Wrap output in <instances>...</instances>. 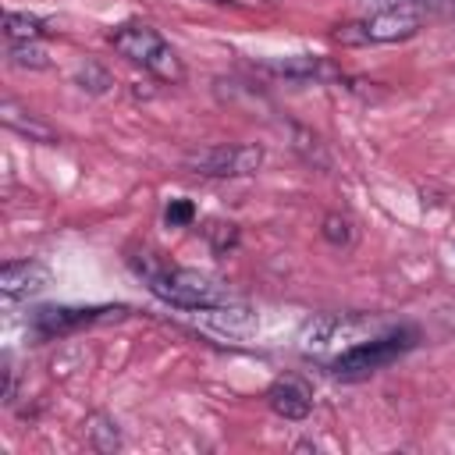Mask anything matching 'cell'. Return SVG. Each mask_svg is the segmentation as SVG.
Wrapping results in <instances>:
<instances>
[{
    "label": "cell",
    "instance_id": "cell-21",
    "mask_svg": "<svg viewBox=\"0 0 455 455\" xmlns=\"http://www.w3.org/2000/svg\"><path fill=\"white\" fill-rule=\"evenodd\" d=\"M14 384H18L14 366H11V359H4V402H14Z\"/></svg>",
    "mask_w": 455,
    "mask_h": 455
},
{
    "label": "cell",
    "instance_id": "cell-16",
    "mask_svg": "<svg viewBox=\"0 0 455 455\" xmlns=\"http://www.w3.org/2000/svg\"><path fill=\"white\" fill-rule=\"evenodd\" d=\"M203 238L210 242V249H213L217 256H228V252L238 245V224L220 220V217H210V220L203 224Z\"/></svg>",
    "mask_w": 455,
    "mask_h": 455
},
{
    "label": "cell",
    "instance_id": "cell-5",
    "mask_svg": "<svg viewBox=\"0 0 455 455\" xmlns=\"http://www.w3.org/2000/svg\"><path fill=\"white\" fill-rule=\"evenodd\" d=\"M121 316H128V306H43L32 316V331L39 338H60L78 327L100 320H121Z\"/></svg>",
    "mask_w": 455,
    "mask_h": 455
},
{
    "label": "cell",
    "instance_id": "cell-19",
    "mask_svg": "<svg viewBox=\"0 0 455 455\" xmlns=\"http://www.w3.org/2000/svg\"><path fill=\"white\" fill-rule=\"evenodd\" d=\"M75 82L85 89V92H92V96H103L110 85H114V78H110V71L107 68H100V64H82L78 68V75H75Z\"/></svg>",
    "mask_w": 455,
    "mask_h": 455
},
{
    "label": "cell",
    "instance_id": "cell-1",
    "mask_svg": "<svg viewBox=\"0 0 455 455\" xmlns=\"http://www.w3.org/2000/svg\"><path fill=\"white\" fill-rule=\"evenodd\" d=\"M128 263L149 284V291L156 299H164L167 306L206 309V306L231 302V295L220 281H213L199 270H188V267H167L164 259H156V252H135V256H128Z\"/></svg>",
    "mask_w": 455,
    "mask_h": 455
},
{
    "label": "cell",
    "instance_id": "cell-7",
    "mask_svg": "<svg viewBox=\"0 0 455 455\" xmlns=\"http://www.w3.org/2000/svg\"><path fill=\"white\" fill-rule=\"evenodd\" d=\"M50 284V270L39 259H18V263H4L0 270V291L7 302L14 299H28L36 291H43Z\"/></svg>",
    "mask_w": 455,
    "mask_h": 455
},
{
    "label": "cell",
    "instance_id": "cell-15",
    "mask_svg": "<svg viewBox=\"0 0 455 455\" xmlns=\"http://www.w3.org/2000/svg\"><path fill=\"white\" fill-rule=\"evenodd\" d=\"M4 121H7V128L28 135L32 142H46V146L57 142V132H53L50 124H43V121H36V117H21V114L14 110V103H4Z\"/></svg>",
    "mask_w": 455,
    "mask_h": 455
},
{
    "label": "cell",
    "instance_id": "cell-4",
    "mask_svg": "<svg viewBox=\"0 0 455 455\" xmlns=\"http://www.w3.org/2000/svg\"><path fill=\"white\" fill-rule=\"evenodd\" d=\"M185 167L206 178H249L263 167L259 146H210L185 156Z\"/></svg>",
    "mask_w": 455,
    "mask_h": 455
},
{
    "label": "cell",
    "instance_id": "cell-3",
    "mask_svg": "<svg viewBox=\"0 0 455 455\" xmlns=\"http://www.w3.org/2000/svg\"><path fill=\"white\" fill-rule=\"evenodd\" d=\"M423 25L419 11L412 7H387V11H373L363 21H348L334 28V39L345 46H363V43H398L416 36Z\"/></svg>",
    "mask_w": 455,
    "mask_h": 455
},
{
    "label": "cell",
    "instance_id": "cell-11",
    "mask_svg": "<svg viewBox=\"0 0 455 455\" xmlns=\"http://www.w3.org/2000/svg\"><path fill=\"white\" fill-rule=\"evenodd\" d=\"M196 316H199L203 323L217 327L220 334H238V338L249 334V331L256 327V313H252V309H245V306H228V302L196 309Z\"/></svg>",
    "mask_w": 455,
    "mask_h": 455
},
{
    "label": "cell",
    "instance_id": "cell-2",
    "mask_svg": "<svg viewBox=\"0 0 455 455\" xmlns=\"http://www.w3.org/2000/svg\"><path fill=\"white\" fill-rule=\"evenodd\" d=\"M412 345H416V334L412 331H391V334H380L373 341H359V345L345 348L331 363V370L341 380H359V377H370V373L384 370L387 363H395L398 355H405Z\"/></svg>",
    "mask_w": 455,
    "mask_h": 455
},
{
    "label": "cell",
    "instance_id": "cell-22",
    "mask_svg": "<svg viewBox=\"0 0 455 455\" xmlns=\"http://www.w3.org/2000/svg\"><path fill=\"white\" fill-rule=\"evenodd\" d=\"M267 4H274V0H267Z\"/></svg>",
    "mask_w": 455,
    "mask_h": 455
},
{
    "label": "cell",
    "instance_id": "cell-17",
    "mask_svg": "<svg viewBox=\"0 0 455 455\" xmlns=\"http://www.w3.org/2000/svg\"><path fill=\"white\" fill-rule=\"evenodd\" d=\"M320 235H323L334 249H352V242H355V224H352L345 213H327L323 224H320Z\"/></svg>",
    "mask_w": 455,
    "mask_h": 455
},
{
    "label": "cell",
    "instance_id": "cell-10",
    "mask_svg": "<svg viewBox=\"0 0 455 455\" xmlns=\"http://www.w3.org/2000/svg\"><path fill=\"white\" fill-rule=\"evenodd\" d=\"M345 327H348V320L338 316V313L309 316V320L302 323V331H299V348H302V352H323V348H331V345L338 341V334H341Z\"/></svg>",
    "mask_w": 455,
    "mask_h": 455
},
{
    "label": "cell",
    "instance_id": "cell-9",
    "mask_svg": "<svg viewBox=\"0 0 455 455\" xmlns=\"http://www.w3.org/2000/svg\"><path fill=\"white\" fill-rule=\"evenodd\" d=\"M267 405L284 419H306L313 409V395L299 377H281L267 391Z\"/></svg>",
    "mask_w": 455,
    "mask_h": 455
},
{
    "label": "cell",
    "instance_id": "cell-14",
    "mask_svg": "<svg viewBox=\"0 0 455 455\" xmlns=\"http://www.w3.org/2000/svg\"><path fill=\"white\" fill-rule=\"evenodd\" d=\"M291 146H295V153H299L306 164H313V167H331V156H327L320 135H313L309 128L291 124Z\"/></svg>",
    "mask_w": 455,
    "mask_h": 455
},
{
    "label": "cell",
    "instance_id": "cell-13",
    "mask_svg": "<svg viewBox=\"0 0 455 455\" xmlns=\"http://www.w3.org/2000/svg\"><path fill=\"white\" fill-rule=\"evenodd\" d=\"M4 32H7L11 43H32V39H39V36L46 32V25H43V18H36V14L7 11V18H4Z\"/></svg>",
    "mask_w": 455,
    "mask_h": 455
},
{
    "label": "cell",
    "instance_id": "cell-18",
    "mask_svg": "<svg viewBox=\"0 0 455 455\" xmlns=\"http://www.w3.org/2000/svg\"><path fill=\"white\" fill-rule=\"evenodd\" d=\"M7 60H11L14 68H32V71L50 68V57H46V50H43L36 39H32V43H11Z\"/></svg>",
    "mask_w": 455,
    "mask_h": 455
},
{
    "label": "cell",
    "instance_id": "cell-20",
    "mask_svg": "<svg viewBox=\"0 0 455 455\" xmlns=\"http://www.w3.org/2000/svg\"><path fill=\"white\" fill-rule=\"evenodd\" d=\"M164 220H167L171 228H185V224L196 220V206H192L188 199H171L167 210H164Z\"/></svg>",
    "mask_w": 455,
    "mask_h": 455
},
{
    "label": "cell",
    "instance_id": "cell-12",
    "mask_svg": "<svg viewBox=\"0 0 455 455\" xmlns=\"http://www.w3.org/2000/svg\"><path fill=\"white\" fill-rule=\"evenodd\" d=\"M85 437L96 451H117L121 448V430H117L114 416H107V412H92L85 419Z\"/></svg>",
    "mask_w": 455,
    "mask_h": 455
},
{
    "label": "cell",
    "instance_id": "cell-6",
    "mask_svg": "<svg viewBox=\"0 0 455 455\" xmlns=\"http://www.w3.org/2000/svg\"><path fill=\"white\" fill-rule=\"evenodd\" d=\"M110 46H114L121 57H128V60L149 68L153 57H156L167 43H164V36H160L156 28H149V25H121V28L110 32Z\"/></svg>",
    "mask_w": 455,
    "mask_h": 455
},
{
    "label": "cell",
    "instance_id": "cell-8",
    "mask_svg": "<svg viewBox=\"0 0 455 455\" xmlns=\"http://www.w3.org/2000/svg\"><path fill=\"white\" fill-rule=\"evenodd\" d=\"M270 75L291 78V82H341L345 75L327 60V57H309V53H295L284 60H267L263 64Z\"/></svg>",
    "mask_w": 455,
    "mask_h": 455
}]
</instances>
